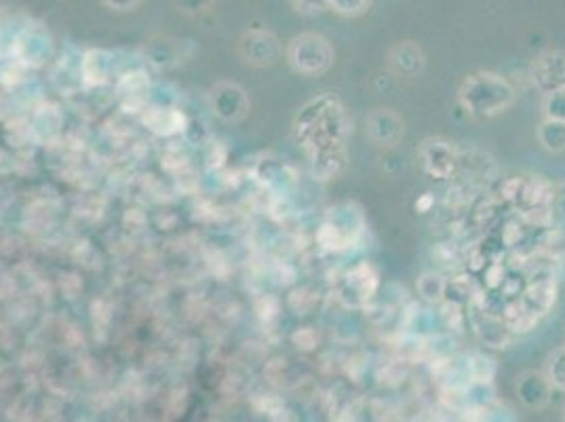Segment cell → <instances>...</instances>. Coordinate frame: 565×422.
<instances>
[{"label": "cell", "instance_id": "6da1fadb", "mask_svg": "<svg viewBox=\"0 0 565 422\" xmlns=\"http://www.w3.org/2000/svg\"><path fill=\"white\" fill-rule=\"evenodd\" d=\"M515 87L496 72L469 74L460 89L458 99L462 108L474 119H492L515 104Z\"/></svg>", "mask_w": 565, "mask_h": 422}, {"label": "cell", "instance_id": "7a4b0ae2", "mask_svg": "<svg viewBox=\"0 0 565 422\" xmlns=\"http://www.w3.org/2000/svg\"><path fill=\"white\" fill-rule=\"evenodd\" d=\"M334 47L321 34L306 33L296 36L287 49L289 64L306 76H318L334 64Z\"/></svg>", "mask_w": 565, "mask_h": 422}, {"label": "cell", "instance_id": "3957f363", "mask_svg": "<svg viewBox=\"0 0 565 422\" xmlns=\"http://www.w3.org/2000/svg\"><path fill=\"white\" fill-rule=\"evenodd\" d=\"M530 76L536 89L549 98L565 94V53L557 49H549L540 53L532 62Z\"/></svg>", "mask_w": 565, "mask_h": 422}, {"label": "cell", "instance_id": "277c9868", "mask_svg": "<svg viewBox=\"0 0 565 422\" xmlns=\"http://www.w3.org/2000/svg\"><path fill=\"white\" fill-rule=\"evenodd\" d=\"M388 64L395 74L406 76V79H416L418 74H422V70L426 65V56L420 45H416L413 40H404V43H397L388 51Z\"/></svg>", "mask_w": 565, "mask_h": 422}, {"label": "cell", "instance_id": "5b68a950", "mask_svg": "<svg viewBox=\"0 0 565 422\" xmlns=\"http://www.w3.org/2000/svg\"><path fill=\"white\" fill-rule=\"evenodd\" d=\"M368 131L380 146H395L404 135V121L388 108H377L368 117Z\"/></svg>", "mask_w": 565, "mask_h": 422}, {"label": "cell", "instance_id": "8992f818", "mask_svg": "<svg viewBox=\"0 0 565 422\" xmlns=\"http://www.w3.org/2000/svg\"><path fill=\"white\" fill-rule=\"evenodd\" d=\"M420 155L424 159V169L435 178H447L456 162L454 148L443 140H426Z\"/></svg>", "mask_w": 565, "mask_h": 422}, {"label": "cell", "instance_id": "52a82bcc", "mask_svg": "<svg viewBox=\"0 0 565 422\" xmlns=\"http://www.w3.org/2000/svg\"><path fill=\"white\" fill-rule=\"evenodd\" d=\"M551 385L546 383L544 374L542 372H526L519 383H517V393H519V399L532 408V410H540L549 403L551 399Z\"/></svg>", "mask_w": 565, "mask_h": 422}, {"label": "cell", "instance_id": "ba28073f", "mask_svg": "<svg viewBox=\"0 0 565 422\" xmlns=\"http://www.w3.org/2000/svg\"><path fill=\"white\" fill-rule=\"evenodd\" d=\"M553 302H555V284L553 281H538V284L530 286L526 290L519 306L528 315H532L534 319H538L540 315H544L551 309Z\"/></svg>", "mask_w": 565, "mask_h": 422}, {"label": "cell", "instance_id": "9c48e42d", "mask_svg": "<svg viewBox=\"0 0 565 422\" xmlns=\"http://www.w3.org/2000/svg\"><path fill=\"white\" fill-rule=\"evenodd\" d=\"M245 47H248V58L252 64H275L279 58V43L273 34L253 33L250 36V43H245Z\"/></svg>", "mask_w": 565, "mask_h": 422}, {"label": "cell", "instance_id": "30bf717a", "mask_svg": "<svg viewBox=\"0 0 565 422\" xmlns=\"http://www.w3.org/2000/svg\"><path fill=\"white\" fill-rule=\"evenodd\" d=\"M538 142L549 153H562L565 150V123L560 121H542L538 128Z\"/></svg>", "mask_w": 565, "mask_h": 422}, {"label": "cell", "instance_id": "8fae6325", "mask_svg": "<svg viewBox=\"0 0 565 422\" xmlns=\"http://www.w3.org/2000/svg\"><path fill=\"white\" fill-rule=\"evenodd\" d=\"M542 374L551 385V389L565 393V347H560L549 355Z\"/></svg>", "mask_w": 565, "mask_h": 422}, {"label": "cell", "instance_id": "7c38bea8", "mask_svg": "<svg viewBox=\"0 0 565 422\" xmlns=\"http://www.w3.org/2000/svg\"><path fill=\"white\" fill-rule=\"evenodd\" d=\"M325 4L332 7V11H336V13L345 15V17L363 15L372 7V2H368V0H352V2H348V0H332V2H325Z\"/></svg>", "mask_w": 565, "mask_h": 422}, {"label": "cell", "instance_id": "4fadbf2b", "mask_svg": "<svg viewBox=\"0 0 565 422\" xmlns=\"http://www.w3.org/2000/svg\"><path fill=\"white\" fill-rule=\"evenodd\" d=\"M542 110H544V119L546 121H560L565 123V94L557 96H549L542 101Z\"/></svg>", "mask_w": 565, "mask_h": 422}, {"label": "cell", "instance_id": "5bb4252c", "mask_svg": "<svg viewBox=\"0 0 565 422\" xmlns=\"http://www.w3.org/2000/svg\"><path fill=\"white\" fill-rule=\"evenodd\" d=\"M422 277L426 279V284H431V288H418L420 293H422L426 300H431V302L441 300V296L445 292V281L441 279L440 275H435V273H426V275H422Z\"/></svg>", "mask_w": 565, "mask_h": 422}, {"label": "cell", "instance_id": "9a60e30c", "mask_svg": "<svg viewBox=\"0 0 565 422\" xmlns=\"http://www.w3.org/2000/svg\"><path fill=\"white\" fill-rule=\"evenodd\" d=\"M562 422H565V406H564V412H562Z\"/></svg>", "mask_w": 565, "mask_h": 422}]
</instances>
